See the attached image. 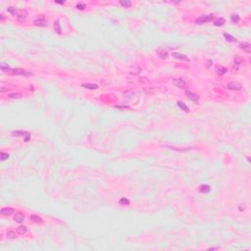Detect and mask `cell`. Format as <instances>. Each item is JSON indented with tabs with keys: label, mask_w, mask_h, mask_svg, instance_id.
<instances>
[{
	"label": "cell",
	"mask_w": 251,
	"mask_h": 251,
	"mask_svg": "<svg viewBox=\"0 0 251 251\" xmlns=\"http://www.w3.org/2000/svg\"><path fill=\"white\" fill-rule=\"evenodd\" d=\"M157 55L162 59H167L168 58V53L166 52L165 50H162V49H159L157 51Z\"/></svg>",
	"instance_id": "obj_16"
},
{
	"label": "cell",
	"mask_w": 251,
	"mask_h": 251,
	"mask_svg": "<svg viewBox=\"0 0 251 251\" xmlns=\"http://www.w3.org/2000/svg\"><path fill=\"white\" fill-rule=\"evenodd\" d=\"M56 3H58V4H64L65 2L64 1H56Z\"/></svg>",
	"instance_id": "obj_31"
},
{
	"label": "cell",
	"mask_w": 251,
	"mask_h": 251,
	"mask_svg": "<svg viewBox=\"0 0 251 251\" xmlns=\"http://www.w3.org/2000/svg\"><path fill=\"white\" fill-rule=\"evenodd\" d=\"M6 237L8 238H16V234H15L14 232L9 231V232H7V234H6Z\"/></svg>",
	"instance_id": "obj_26"
},
{
	"label": "cell",
	"mask_w": 251,
	"mask_h": 251,
	"mask_svg": "<svg viewBox=\"0 0 251 251\" xmlns=\"http://www.w3.org/2000/svg\"><path fill=\"white\" fill-rule=\"evenodd\" d=\"M33 24L35 25V26H46L48 25V22L45 20V18L44 17H38L37 19H35L34 20V22H33Z\"/></svg>",
	"instance_id": "obj_4"
},
{
	"label": "cell",
	"mask_w": 251,
	"mask_h": 251,
	"mask_svg": "<svg viewBox=\"0 0 251 251\" xmlns=\"http://www.w3.org/2000/svg\"><path fill=\"white\" fill-rule=\"evenodd\" d=\"M215 249H219V247H212V248H209V250H215Z\"/></svg>",
	"instance_id": "obj_32"
},
{
	"label": "cell",
	"mask_w": 251,
	"mask_h": 251,
	"mask_svg": "<svg viewBox=\"0 0 251 251\" xmlns=\"http://www.w3.org/2000/svg\"><path fill=\"white\" fill-rule=\"evenodd\" d=\"M178 106L182 109V110H184L185 112H189V107L185 104L184 102H182V101H178Z\"/></svg>",
	"instance_id": "obj_15"
},
{
	"label": "cell",
	"mask_w": 251,
	"mask_h": 251,
	"mask_svg": "<svg viewBox=\"0 0 251 251\" xmlns=\"http://www.w3.org/2000/svg\"><path fill=\"white\" fill-rule=\"evenodd\" d=\"M15 210H14L13 208H2L1 209V214L2 215H11V214H13Z\"/></svg>",
	"instance_id": "obj_12"
},
{
	"label": "cell",
	"mask_w": 251,
	"mask_h": 251,
	"mask_svg": "<svg viewBox=\"0 0 251 251\" xmlns=\"http://www.w3.org/2000/svg\"><path fill=\"white\" fill-rule=\"evenodd\" d=\"M210 190H211V188L208 185H204L200 186V192H202V193H208V192H210Z\"/></svg>",
	"instance_id": "obj_17"
},
{
	"label": "cell",
	"mask_w": 251,
	"mask_h": 251,
	"mask_svg": "<svg viewBox=\"0 0 251 251\" xmlns=\"http://www.w3.org/2000/svg\"><path fill=\"white\" fill-rule=\"evenodd\" d=\"M10 74L13 75V76H26V77L31 76L30 73H27L26 71L23 70V69H12Z\"/></svg>",
	"instance_id": "obj_2"
},
{
	"label": "cell",
	"mask_w": 251,
	"mask_h": 251,
	"mask_svg": "<svg viewBox=\"0 0 251 251\" xmlns=\"http://www.w3.org/2000/svg\"><path fill=\"white\" fill-rule=\"evenodd\" d=\"M84 7H85V4H84V3H79V4H77V8L79 9V10H83Z\"/></svg>",
	"instance_id": "obj_30"
},
{
	"label": "cell",
	"mask_w": 251,
	"mask_h": 251,
	"mask_svg": "<svg viewBox=\"0 0 251 251\" xmlns=\"http://www.w3.org/2000/svg\"><path fill=\"white\" fill-rule=\"evenodd\" d=\"M216 71H217V74L218 75H220V76H222V75H225L226 73L228 72V70L226 69L225 67H222V66H218L216 68Z\"/></svg>",
	"instance_id": "obj_14"
},
{
	"label": "cell",
	"mask_w": 251,
	"mask_h": 251,
	"mask_svg": "<svg viewBox=\"0 0 251 251\" xmlns=\"http://www.w3.org/2000/svg\"><path fill=\"white\" fill-rule=\"evenodd\" d=\"M8 12H9V13H11L13 16H15L16 13H17L16 8H14V7H9V8H8Z\"/></svg>",
	"instance_id": "obj_28"
},
{
	"label": "cell",
	"mask_w": 251,
	"mask_h": 251,
	"mask_svg": "<svg viewBox=\"0 0 251 251\" xmlns=\"http://www.w3.org/2000/svg\"><path fill=\"white\" fill-rule=\"evenodd\" d=\"M10 98H14V99H18V98H22V94L20 93H12L9 95Z\"/></svg>",
	"instance_id": "obj_25"
},
{
	"label": "cell",
	"mask_w": 251,
	"mask_h": 251,
	"mask_svg": "<svg viewBox=\"0 0 251 251\" xmlns=\"http://www.w3.org/2000/svg\"><path fill=\"white\" fill-rule=\"evenodd\" d=\"M239 48H240L241 50H243L244 52L249 53L251 51V45L249 42H241V43L239 44Z\"/></svg>",
	"instance_id": "obj_7"
},
{
	"label": "cell",
	"mask_w": 251,
	"mask_h": 251,
	"mask_svg": "<svg viewBox=\"0 0 251 251\" xmlns=\"http://www.w3.org/2000/svg\"><path fill=\"white\" fill-rule=\"evenodd\" d=\"M120 4H121L124 8H130V7L132 6V2H131V1H129V0H126V1L121 0V1H120Z\"/></svg>",
	"instance_id": "obj_19"
},
{
	"label": "cell",
	"mask_w": 251,
	"mask_h": 251,
	"mask_svg": "<svg viewBox=\"0 0 251 251\" xmlns=\"http://www.w3.org/2000/svg\"><path fill=\"white\" fill-rule=\"evenodd\" d=\"M0 68H1V71L4 72V73H9V74H10L11 71H12L11 67L9 66L8 64H5V63H2L1 66H0Z\"/></svg>",
	"instance_id": "obj_10"
},
{
	"label": "cell",
	"mask_w": 251,
	"mask_h": 251,
	"mask_svg": "<svg viewBox=\"0 0 251 251\" xmlns=\"http://www.w3.org/2000/svg\"><path fill=\"white\" fill-rule=\"evenodd\" d=\"M54 28H55V31H57V33H61V27H60L59 21H57V22L54 24Z\"/></svg>",
	"instance_id": "obj_23"
},
{
	"label": "cell",
	"mask_w": 251,
	"mask_h": 251,
	"mask_svg": "<svg viewBox=\"0 0 251 251\" xmlns=\"http://www.w3.org/2000/svg\"><path fill=\"white\" fill-rule=\"evenodd\" d=\"M227 87L229 89H231V90H239L241 88V84L238 83V81H231V82L228 83Z\"/></svg>",
	"instance_id": "obj_5"
},
{
	"label": "cell",
	"mask_w": 251,
	"mask_h": 251,
	"mask_svg": "<svg viewBox=\"0 0 251 251\" xmlns=\"http://www.w3.org/2000/svg\"><path fill=\"white\" fill-rule=\"evenodd\" d=\"M14 220L17 222V223H23L25 221V216L24 214L22 213H17L15 216H14Z\"/></svg>",
	"instance_id": "obj_9"
},
{
	"label": "cell",
	"mask_w": 251,
	"mask_h": 251,
	"mask_svg": "<svg viewBox=\"0 0 251 251\" xmlns=\"http://www.w3.org/2000/svg\"><path fill=\"white\" fill-rule=\"evenodd\" d=\"M9 158V154L8 153H5V152H2L1 153V160L2 161H4V160H6V159Z\"/></svg>",
	"instance_id": "obj_27"
},
{
	"label": "cell",
	"mask_w": 251,
	"mask_h": 251,
	"mask_svg": "<svg viewBox=\"0 0 251 251\" xmlns=\"http://www.w3.org/2000/svg\"><path fill=\"white\" fill-rule=\"evenodd\" d=\"M186 96H187L188 99H190L191 101H193V102H195V103H197L199 101V96L196 94V93L191 92V91H187V92H186Z\"/></svg>",
	"instance_id": "obj_6"
},
{
	"label": "cell",
	"mask_w": 251,
	"mask_h": 251,
	"mask_svg": "<svg viewBox=\"0 0 251 251\" xmlns=\"http://www.w3.org/2000/svg\"><path fill=\"white\" fill-rule=\"evenodd\" d=\"M231 20H232V22L234 23V24H237V23H238L239 22V16L238 15H232L231 16Z\"/></svg>",
	"instance_id": "obj_22"
},
{
	"label": "cell",
	"mask_w": 251,
	"mask_h": 251,
	"mask_svg": "<svg viewBox=\"0 0 251 251\" xmlns=\"http://www.w3.org/2000/svg\"><path fill=\"white\" fill-rule=\"evenodd\" d=\"M120 204H121V205H129V204H130V200L128 198L120 199Z\"/></svg>",
	"instance_id": "obj_24"
},
{
	"label": "cell",
	"mask_w": 251,
	"mask_h": 251,
	"mask_svg": "<svg viewBox=\"0 0 251 251\" xmlns=\"http://www.w3.org/2000/svg\"><path fill=\"white\" fill-rule=\"evenodd\" d=\"M30 219H31L34 223H40V222L42 221V219L40 218L39 216H37V215H31V216H30Z\"/></svg>",
	"instance_id": "obj_21"
},
{
	"label": "cell",
	"mask_w": 251,
	"mask_h": 251,
	"mask_svg": "<svg viewBox=\"0 0 251 251\" xmlns=\"http://www.w3.org/2000/svg\"><path fill=\"white\" fill-rule=\"evenodd\" d=\"M173 56H174L175 58L179 59V60H183V61H185V62H188V61H189V58H188L186 55H185V54H181V53L174 52L173 53Z\"/></svg>",
	"instance_id": "obj_8"
},
{
	"label": "cell",
	"mask_w": 251,
	"mask_h": 251,
	"mask_svg": "<svg viewBox=\"0 0 251 251\" xmlns=\"http://www.w3.org/2000/svg\"><path fill=\"white\" fill-rule=\"evenodd\" d=\"M214 19V15H207V16H203V17H200L199 19L196 20V24L197 25H203V24H205V23H207V22H211L212 20Z\"/></svg>",
	"instance_id": "obj_1"
},
{
	"label": "cell",
	"mask_w": 251,
	"mask_h": 251,
	"mask_svg": "<svg viewBox=\"0 0 251 251\" xmlns=\"http://www.w3.org/2000/svg\"><path fill=\"white\" fill-rule=\"evenodd\" d=\"M225 23H226V20L224 19V18H218V19H216V20L214 21V25H215L216 26H223Z\"/></svg>",
	"instance_id": "obj_11"
},
{
	"label": "cell",
	"mask_w": 251,
	"mask_h": 251,
	"mask_svg": "<svg viewBox=\"0 0 251 251\" xmlns=\"http://www.w3.org/2000/svg\"><path fill=\"white\" fill-rule=\"evenodd\" d=\"M224 37H225L226 40L229 41V42H235V41H237V39H236L232 34H230V33H224Z\"/></svg>",
	"instance_id": "obj_20"
},
{
	"label": "cell",
	"mask_w": 251,
	"mask_h": 251,
	"mask_svg": "<svg viewBox=\"0 0 251 251\" xmlns=\"http://www.w3.org/2000/svg\"><path fill=\"white\" fill-rule=\"evenodd\" d=\"M26 13H25V14H20V15L18 16V20H19L20 22L24 21V20L26 19Z\"/></svg>",
	"instance_id": "obj_29"
},
{
	"label": "cell",
	"mask_w": 251,
	"mask_h": 251,
	"mask_svg": "<svg viewBox=\"0 0 251 251\" xmlns=\"http://www.w3.org/2000/svg\"><path fill=\"white\" fill-rule=\"evenodd\" d=\"M81 86H83L85 88H88V89H97L98 88V85L95 84V83H82Z\"/></svg>",
	"instance_id": "obj_13"
},
{
	"label": "cell",
	"mask_w": 251,
	"mask_h": 251,
	"mask_svg": "<svg viewBox=\"0 0 251 251\" xmlns=\"http://www.w3.org/2000/svg\"><path fill=\"white\" fill-rule=\"evenodd\" d=\"M16 232H17V234H19V235H25L26 233V228L25 226H20V227L17 228Z\"/></svg>",
	"instance_id": "obj_18"
},
{
	"label": "cell",
	"mask_w": 251,
	"mask_h": 251,
	"mask_svg": "<svg viewBox=\"0 0 251 251\" xmlns=\"http://www.w3.org/2000/svg\"><path fill=\"white\" fill-rule=\"evenodd\" d=\"M173 83L175 84V86L179 87V88H185L186 86V82H185L182 78H177L173 80Z\"/></svg>",
	"instance_id": "obj_3"
}]
</instances>
